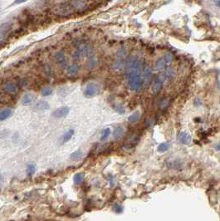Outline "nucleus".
I'll list each match as a JSON object with an SVG mask.
<instances>
[{"instance_id":"nucleus-1","label":"nucleus","mask_w":220,"mask_h":221,"mask_svg":"<svg viewBox=\"0 0 220 221\" xmlns=\"http://www.w3.org/2000/svg\"><path fill=\"white\" fill-rule=\"evenodd\" d=\"M126 78L128 87L133 92L139 91L143 85L144 81L141 77L140 70H128Z\"/></svg>"},{"instance_id":"nucleus-2","label":"nucleus","mask_w":220,"mask_h":221,"mask_svg":"<svg viewBox=\"0 0 220 221\" xmlns=\"http://www.w3.org/2000/svg\"><path fill=\"white\" fill-rule=\"evenodd\" d=\"M99 92L100 87L97 82H89L85 87L84 95L87 97H93L97 96V94H99Z\"/></svg>"},{"instance_id":"nucleus-3","label":"nucleus","mask_w":220,"mask_h":221,"mask_svg":"<svg viewBox=\"0 0 220 221\" xmlns=\"http://www.w3.org/2000/svg\"><path fill=\"white\" fill-rule=\"evenodd\" d=\"M53 12L56 14L65 17V16H68V15L72 14V12H73V7L71 5L60 4L55 7Z\"/></svg>"},{"instance_id":"nucleus-4","label":"nucleus","mask_w":220,"mask_h":221,"mask_svg":"<svg viewBox=\"0 0 220 221\" xmlns=\"http://www.w3.org/2000/svg\"><path fill=\"white\" fill-rule=\"evenodd\" d=\"M165 76L164 75V73L160 74L158 77H156L155 81L154 82L153 86H152V92H153L154 94H159V92H160L161 89H162L164 82H165Z\"/></svg>"},{"instance_id":"nucleus-5","label":"nucleus","mask_w":220,"mask_h":221,"mask_svg":"<svg viewBox=\"0 0 220 221\" xmlns=\"http://www.w3.org/2000/svg\"><path fill=\"white\" fill-rule=\"evenodd\" d=\"M172 59H173V57L170 53H166L165 56H164L162 58L159 59L156 62V67L157 68H164V67H166V65L172 62Z\"/></svg>"},{"instance_id":"nucleus-6","label":"nucleus","mask_w":220,"mask_h":221,"mask_svg":"<svg viewBox=\"0 0 220 221\" xmlns=\"http://www.w3.org/2000/svg\"><path fill=\"white\" fill-rule=\"evenodd\" d=\"M69 107H62L57 108V110H55L54 112L52 113V116H53V117H55V118L60 119V118H63V117H67V115L69 114Z\"/></svg>"},{"instance_id":"nucleus-7","label":"nucleus","mask_w":220,"mask_h":221,"mask_svg":"<svg viewBox=\"0 0 220 221\" xmlns=\"http://www.w3.org/2000/svg\"><path fill=\"white\" fill-rule=\"evenodd\" d=\"M55 59L57 61V62L58 63V65H60V67H64L67 66V57H66V55L62 51H60V52H57L55 55Z\"/></svg>"},{"instance_id":"nucleus-8","label":"nucleus","mask_w":220,"mask_h":221,"mask_svg":"<svg viewBox=\"0 0 220 221\" xmlns=\"http://www.w3.org/2000/svg\"><path fill=\"white\" fill-rule=\"evenodd\" d=\"M178 141L180 142L181 144L189 145L191 142V137L190 135L185 132H180L178 136Z\"/></svg>"},{"instance_id":"nucleus-9","label":"nucleus","mask_w":220,"mask_h":221,"mask_svg":"<svg viewBox=\"0 0 220 221\" xmlns=\"http://www.w3.org/2000/svg\"><path fill=\"white\" fill-rule=\"evenodd\" d=\"M3 90L4 92L9 93V94H15L17 91V86L12 83V82H6L4 85H3Z\"/></svg>"},{"instance_id":"nucleus-10","label":"nucleus","mask_w":220,"mask_h":221,"mask_svg":"<svg viewBox=\"0 0 220 221\" xmlns=\"http://www.w3.org/2000/svg\"><path fill=\"white\" fill-rule=\"evenodd\" d=\"M70 4L77 11H82L86 7V2L84 1H73L70 2Z\"/></svg>"},{"instance_id":"nucleus-11","label":"nucleus","mask_w":220,"mask_h":221,"mask_svg":"<svg viewBox=\"0 0 220 221\" xmlns=\"http://www.w3.org/2000/svg\"><path fill=\"white\" fill-rule=\"evenodd\" d=\"M12 113V111L10 108H6V109L2 110L0 112V122H3L8 117H11Z\"/></svg>"},{"instance_id":"nucleus-12","label":"nucleus","mask_w":220,"mask_h":221,"mask_svg":"<svg viewBox=\"0 0 220 221\" xmlns=\"http://www.w3.org/2000/svg\"><path fill=\"white\" fill-rule=\"evenodd\" d=\"M34 100V96L32 93H27L25 94L22 98V104L24 105V106H27V105L31 104Z\"/></svg>"},{"instance_id":"nucleus-13","label":"nucleus","mask_w":220,"mask_h":221,"mask_svg":"<svg viewBox=\"0 0 220 221\" xmlns=\"http://www.w3.org/2000/svg\"><path fill=\"white\" fill-rule=\"evenodd\" d=\"M36 109L38 111H45V110H48L50 108V106L48 104V102L46 101H39L37 102V104L35 105Z\"/></svg>"},{"instance_id":"nucleus-14","label":"nucleus","mask_w":220,"mask_h":221,"mask_svg":"<svg viewBox=\"0 0 220 221\" xmlns=\"http://www.w3.org/2000/svg\"><path fill=\"white\" fill-rule=\"evenodd\" d=\"M151 78H152V71L151 70V68H146L144 70V82L147 84L150 82Z\"/></svg>"},{"instance_id":"nucleus-15","label":"nucleus","mask_w":220,"mask_h":221,"mask_svg":"<svg viewBox=\"0 0 220 221\" xmlns=\"http://www.w3.org/2000/svg\"><path fill=\"white\" fill-rule=\"evenodd\" d=\"M73 135H74V130H72V129L69 130V131H67L66 133H64L62 137V144H63V143H66V142H69Z\"/></svg>"},{"instance_id":"nucleus-16","label":"nucleus","mask_w":220,"mask_h":221,"mask_svg":"<svg viewBox=\"0 0 220 221\" xmlns=\"http://www.w3.org/2000/svg\"><path fill=\"white\" fill-rule=\"evenodd\" d=\"M140 118H141V113L139 111H136L128 117V122H131V123H135V122H138Z\"/></svg>"},{"instance_id":"nucleus-17","label":"nucleus","mask_w":220,"mask_h":221,"mask_svg":"<svg viewBox=\"0 0 220 221\" xmlns=\"http://www.w3.org/2000/svg\"><path fill=\"white\" fill-rule=\"evenodd\" d=\"M78 66L77 64H72L68 66L67 67V73L70 75V76H75L78 72Z\"/></svg>"},{"instance_id":"nucleus-18","label":"nucleus","mask_w":220,"mask_h":221,"mask_svg":"<svg viewBox=\"0 0 220 221\" xmlns=\"http://www.w3.org/2000/svg\"><path fill=\"white\" fill-rule=\"evenodd\" d=\"M124 134V129L123 127H117L116 128V129L114 130V132H113V137L116 140L119 139V138H121L122 136H123Z\"/></svg>"},{"instance_id":"nucleus-19","label":"nucleus","mask_w":220,"mask_h":221,"mask_svg":"<svg viewBox=\"0 0 220 221\" xmlns=\"http://www.w3.org/2000/svg\"><path fill=\"white\" fill-rule=\"evenodd\" d=\"M82 156H83V154H82V152L81 151H76L71 154L70 158L72 161H78V160L82 159Z\"/></svg>"},{"instance_id":"nucleus-20","label":"nucleus","mask_w":220,"mask_h":221,"mask_svg":"<svg viewBox=\"0 0 220 221\" xmlns=\"http://www.w3.org/2000/svg\"><path fill=\"white\" fill-rule=\"evenodd\" d=\"M83 180V174L82 173H77L73 177V181L76 185H79Z\"/></svg>"},{"instance_id":"nucleus-21","label":"nucleus","mask_w":220,"mask_h":221,"mask_svg":"<svg viewBox=\"0 0 220 221\" xmlns=\"http://www.w3.org/2000/svg\"><path fill=\"white\" fill-rule=\"evenodd\" d=\"M169 148H170V145L166 142H163V143L159 145L157 150L159 152H165L166 151H168Z\"/></svg>"},{"instance_id":"nucleus-22","label":"nucleus","mask_w":220,"mask_h":221,"mask_svg":"<svg viewBox=\"0 0 220 221\" xmlns=\"http://www.w3.org/2000/svg\"><path fill=\"white\" fill-rule=\"evenodd\" d=\"M111 135V129L110 128H107V129H105L103 132H102V137H101V141L102 142H104V141H106V140L109 137V136Z\"/></svg>"},{"instance_id":"nucleus-23","label":"nucleus","mask_w":220,"mask_h":221,"mask_svg":"<svg viewBox=\"0 0 220 221\" xmlns=\"http://www.w3.org/2000/svg\"><path fill=\"white\" fill-rule=\"evenodd\" d=\"M52 93V90L51 87H44L43 89L42 90L41 92V94L43 96V97H47V96H50V95Z\"/></svg>"},{"instance_id":"nucleus-24","label":"nucleus","mask_w":220,"mask_h":221,"mask_svg":"<svg viewBox=\"0 0 220 221\" xmlns=\"http://www.w3.org/2000/svg\"><path fill=\"white\" fill-rule=\"evenodd\" d=\"M35 170H36V168H35V166L32 164V163H29V164L27 165V173L28 175H32V174H34Z\"/></svg>"},{"instance_id":"nucleus-25","label":"nucleus","mask_w":220,"mask_h":221,"mask_svg":"<svg viewBox=\"0 0 220 221\" xmlns=\"http://www.w3.org/2000/svg\"><path fill=\"white\" fill-rule=\"evenodd\" d=\"M114 109L116 110V112H118V113H120V114H124V113H125V109H124L123 107H121V105L115 104L114 105Z\"/></svg>"},{"instance_id":"nucleus-26","label":"nucleus","mask_w":220,"mask_h":221,"mask_svg":"<svg viewBox=\"0 0 220 221\" xmlns=\"http://www.w3.org/2000/svg\"><path fill=\"white\" fill-rule=\"evenodd\" d=\"M168 104H169V101L167 99H163L162 101H161L160 102V109L164 110L165 109L166 107H168Z\"/></svg>"},{"instance_id":"nucleus-27","label":"nucleus","mask_w":220,"mask_h":221,"mask_svg":"<svg viewBox=\"0 0 220 221\" xmlns=\"http://www.w3.org/2000/svg\"><path fill=\"white\" fill-rule=\"evenodd\" d=\"M5 35L3 34V32H0V45L2 44V42L4 41Z\"/></svg>"},{"instance_id":"nucleus-28","label":"nucleus","mask_w":220,"mask_h":221,"mask_svg":"<svg viewBox=\"0 0 220 221\" xmlns=\"http://www.w3.org/2000/svg\"><path fill=\"white\" fill-rule=\"evenodd\" d=\"M216 6L220 8V0L219 1H217V2H216Z\"/></svg>"},{"instance_id":"nucleus-29","label":"nucleus","mask_w":220,"mask_h":221,"mask_svg":"<svg viewBox=\"0 0 220 221\" xmlns=\"http://www.w3.org/2000/svg\"><path fill=\"white\" fill-rule=\"evenodd\" d=\"M22 2H24V1H16L15 3H22Z\"/></svg>"},{"instance_id":"nucleus-30","label":"nucleus","mask_w":220,"mask_h":221,"mask_svg":"<svg viewBox=\"0 0 220 221\" xmlns=\"http://www.w3.org/2000/svg\"><path fill=\"white\" fill-rule=\"evenodd\" d=\"M216 149H217V150H220V147H216Z\"/></svg>"}]
</instances>
